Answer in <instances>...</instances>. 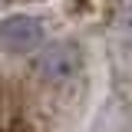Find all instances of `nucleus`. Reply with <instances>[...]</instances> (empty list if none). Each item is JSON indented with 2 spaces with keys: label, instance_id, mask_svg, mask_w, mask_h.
<instances>
[{
  "label": "nucleus",
  "instance_id": "f257e3e1",
  "mask_svg": "<svg viewBox=\"0 0 132 132\" xmlns=\"http://www.w3.org/2000/svg\"><path fill=\"white\" fill-rule=\"evenodd\" d=\"M33 73L43 86H69L82 73V46L76 40H56V43H46V46L36 53L33 60Z\"/></svg>",
  "mask_w": 132,
  "mask_h": 132
},
{
  "label": "nucleus",
  "instance_id": "7ed1b4c3",
  "mask_svg": "<svg viewBox=\"0 0 132 132\" xmlns=\"http://www.w3.org/2000/svg\"><path fill=\"white\" fill-rule=\"evenodd\" d=\"M116 43H119V50L132 53V0L116 16Z\"/></svg>",
  "mask_w": 132,
  "mask_h": 132
},
{
  "label": "nucleus",
  "instance_id": "f03ea898",
  "mask_svg": "<svg viewBox=\"0 0 132 132\" xmlns=\"http://www.w3.org/2000/svg\"><path fill=\"white\" fill-rule=\"evenodd\" d=\"M43 46V20L33 13H10L0 20V50L3 53H33Z\"/></svg>",
  "mask_w": 132,
  "mask_h": 132
}]
</instances>
